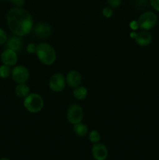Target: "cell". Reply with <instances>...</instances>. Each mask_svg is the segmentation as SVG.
Segmentation results:
<instances>
[{"instance_id": "2", "label": "cell", "mask_w": 159, "mask_h": 160, "mask_svg": "<svg viewBox=\"0 0 159 160\" xmlns=\"http://www.w3.org/2000/svg\"><path fill=\"white\" fill-rule=\"evenodd\" d=\"M36 54L39 61L45 65H51L56 59V52L51 45L42 42L36 46Z\"/></svg>"}, {"instance_id": "3", "label": "cell", "mask_w": 159, "mask_h": 160, "mask_svg": "<svg viewBox=\"0 0 159 160\" xmlns=\"http://www.w3.org/2000/svg\"><path fill=\"white\" fill-rule=\"evenodd\" d=\"M23 106L30 112L36 113L43 109L44 100L41 97L36 93H31L24 98Z\"/></svg>"}, {"instance_id": "14", "label": "cell", "mask_w": 159, "mask_h": 160, "mask_svg": "<svg viewBox=\"0 0 159 160\" xmlns=\"http://www.w3.org/2000/svg\"><path fill=\"white\" fill-rule=\"evenodd\" d=\"M16 95L19 98H26L30 94V88L26 84H18L15 88Z\"/></svg>"}, {"instance_id": "24", "label": "cell", "mask_w": 159, "mask_h": 160, "mask_svg": "<svg viewBox=\"0 0 159 160\" xmlns=\"http://www.w3.org/2000/svg\"><path fill=\"white\" fill-rule=\"evenodd\" d=\"M27 51L29 52H36V46H34V45L31 44V45H28L27 47Z\"/></svg>"}, {"instance_id": "8", "label": "cell", "mask_w": 159, "mask_h": 160, "mask_svg": "<svg viewBox=\"0 0 159 160\" xmlns=\"http://www.w3.org/2000/svg\"><path fill=\"white\" fill-rule=\"evenodd\" d=\"M92 156L95 160H105L108 157V149L103 144L95 143L92 147Z\"/></svg>"}, {"instance_id": "21", "label": "cell", "mask_w": 159, "mask_h": 160, "mask_svg": "<svg viewBox=\"0 0 159 160\" xmlns=\"http://www.w3.org/2000/svg\"><path fill=\"white\" fill-rule=\"evenodd\" d=\"M112 13H113V12H112V9L109 7H105L102 10L103 16H104V17H106V18H109V17H112Z\"/></svg>"}, {"instance_id": "15", "label": "cell", "mask_w": 159, "mask_h": 160, "mask_svg": "<svg viewBox=\"0 0 159 160\" xmlns=\"http://www.w3.org/2000/svg\"><path fill=\"white\" fill-rule=\"evenodd\" d=\"M73 131L79 137H84L87 134V131H88V128L86 124L80 122V123L73 124Z\"/></svg>"}, {"instance_id": "7", "label": "cell", "mask_w": 159, "mask_h": 160, "mask_svg": "<svg viewBox=\"0 0 159 160\" xmlns=\"http://www.w3.org/2000/svg\"><path fill=\"white\" fill-rule=\"evenodd\" d=\"M65 78L60 73L53 74L49 80V88L55 92H60L64 90L65 87Z\"/></svg>"}, {"instance_id": "19", "label": "cell", "mask_w": 159, "mask_h": 160, "mask_svg": "<svg viewBox=\"0 0 159 160\" xmlns=\"http://www.w3.org/2000/svg\"><path fill=\"white\" fill-rule=\"evenodd\" d=\"M7 34L2 28H0V45L7 42Z\"/></svg>"}, {"instance_id": "9", "label": "cell", "mask_w": 159, "mask_h": 160, "mask_svg": "<svg viewBox=\"0 0 159 160\" xmlns=\"http://www.w3.org/2000/svg\"><path fill=\"white\" fill-rule=\"evenodd\" d=\"M17 52L13 51L9 48H6L2 52L1 55V59L3 64L6 66H14L17 62Z\"/></svg>"}, {"instance_id": "4", "label": "cell", "mask_w": 159, "mask_h": 160, "mask_svg": "<svg viewBox=\"0 0 159 160\" xmlns=\"http://www.w3.org/2000/svg\"><path fill=\"white\" fill-rule=\"evenodd\" d=\"M157 19L156 14L151 11H147V12H143L140 16L138 20H137V23H138L139 28L144 30V31H147L155 26L157 23Z\"/></svg>"}, {"instance_id": "20", "label": "cell", "mask_w": 159, "mask_h": 160, "mask_svg": "<svg viewBox=\"0 0 159 160\" xmlns=\"http://www.w3.org/2000/svg\"><path fill=\"white\" fill-rule=\"evenodd\" d=\"M121 1L122 0H107L108 4L111 8H113V9L119 6L121 4Z\"/></svg>"}, {"instance_id": "22", "label": "cell", "mask_w": 159, "mask_h": 160, "mask_svg": "<svg viewBox=\"0 0 159 160\" xmlns=\"http://www.w3.org/2000/svg\"><path fill=\"white\" fill-rule=\"evenodd\" d=\"M150 3L155 10L159 12V0H150Z\"/></svg>"}, {"instance_id": "6", "label": "cell", "mask_w": 159, "mask_h": 160, "mask_svg": "<svg viewBox=\"0 0 159 160\" xmlns=\"http://www.w3.org/2000/svg\"><path fill=\"white\" fill-rule=\"evenodd\" d=\"M12 78L17 84H24L29 79V70L23 66H17L12 70L11 72Z\"/></svg>"}, {"instance_id": "25", "label": "cell", "mask_w": 159, "mask_h": 160, "mask_svg": "<svg viewBox=\"0 0 159 160\" xmlns=\"http://www.w3.org/2000/svg\"><path fill=\"white\" fill-rule=\"evenodd\" d=\"M0 160H10V159H7V158H2V159H1Z\"/></svg>"}, {"instance_id": "16", "label": "cell", "mask_w": 159, "mask_h": 160, "mask_svg": "<svg viewBox=\"0 0 159 160\" xmlns=\"http://www.w3.org/2000/svg\"><path fill=\"white\" fill-rule=\"evenodd\" d=\"M87 95V89L84 86H78L73 90V96L78 100H84Z\"/></svg>"}, {"instance_id": "18", "label": "cell", "mask_w": 159, "mask_h": 160, "mask_svg": "<svg viewBox=\"0 0 159 160\" xmlns=\"http://www.w3.org/2000/svg\"><path fill=\"white\" fill-rule=\"evenodd\" d=\"M89 140L91 143H98L101 140V134L98 131H92L89 134Z\"/></svg>"}, {"instance_id": "11", "label": "cell", "mask_w": 159, "mask_h": 160, "mask_svg": "<svg viewBox=\"0 0 159 160\" xmlns=\"http://www.w3.org/2000/svg\"><path fill=\"white\" fill-rule=\"evenodd\" d=\"M81 74L77 70H71L69 72L65 78V81L67 84L71 88H76L81 84Z\"/></svg>"}, {"instance_id": "12", "label": "cell", "mask_w": 159, "mask_h": 160, "mask_svg": "<svg viewBox=\"0 0 159 160\" xmlns=\"http://www.w3.org/2000/svg\"><path fill=\"white\" fill-rule=\"evenodd\" d=\"M136 42L140 46H147L151 44L152 41V36L148 31H142L135 34Z\"/></svg>"}, {"instance_id": "5", "label": "cell", "mask_w": 159, "mask_h": 160, "mask_svg": "<svg viewBox=\"0 0 159 160\" xmlns=\"http://www.w3.org/2000/svg\"><path fill=\"white\" fill-rule=\"evenodd\" d=\"M66 117L68 121L72 124L80 123L82 121L84 117L82 108L77 104L71 105L67 110Z\"/></svg>"}, {"instance_id": "1", "label": "cell", "mask_w": 159, "mask_h": 160, "mask_svg": "<svg viewBox=\"0 0 159 160\" xmlns=\"http://www.w3.org/2000/svg\"><path fill=\"white\" fill-rule=\"evenodd\" d=\"M7 24L14 35L25 36L33 30V19L30 12L20 7L11 9L7 13Z\"/></svg>"}, {"instance_id": "17", "label": "cell", "mask_w": 159, "mask_h": 160, "mask_svg": "<svg viewBox=\"0 0 159 160\" xmlns=\"http://www.w3.org/2000/svg\"><path fill=\"white\" fill-rule=\"evenodd\" d=\"M11 69L9 66L3 65L0 67V78H7L11 74Z\"/></svg>"}, {"instance_id": "13", "label": "cell", "mask_w": 159, "mask_h": 160, "mask_svg": "<svg viewBox=\"0 0 159 160\" xmlns=\"http://www.w3.org/2000/svg\"><path fill=\"white\" fill-rule=\"evenodd\" d=\"M22 40L19 36H12L10 38L8 39L7 43H6V47L7 48L12 49L15 52H19L22 48Z\"/></svg>"}, {"instance_id": "10", "label": "cell", "mask_w": 159, "mask_h": 160, "mask_svg": "<svg viewBox=\"0 0 159 160\" xmlns=\"http://www.w3.org/2000/svg\"><path fill=\"white\" fill-rule=\"evenodd\" d=\"M34 33L38 38H47L51 35V28L48 23H38L34 28Z\"/></svg>"}, {"instance_id": "23", "label": "cell", "mask_w": 159, "mask_h": 160, "mask_svg": "<svg viewBox=\"0 0 159 160\" xmlns=\"http://www.w3.org/2000/svg\"><path fill=\"white\" fill-rule=\"evenodd\" d=\"M14 6H16L17 7H21L22 6H23L24 4L25 0H9Z\"/></svg>"}]
</instances>
